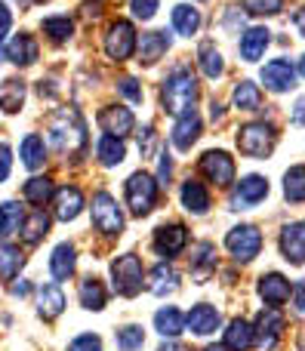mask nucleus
<instances>
[{"label": "nucleus", "instance_id": "nucleus-1", "mask_svg": "<svg viewBox=\"0 0 305 351\" xmlns=\"http://www.w3.org/2000/svg\"><path fill=\"white\" fill-rule=\"evenodd\" d=\"M49 142H53V148L59 154H68V158H74V154H80L86 148V127H84V117H80L77 108H59L49 114Z\"/></svg>", "mask_w": 305, "mask_h": 351}, {"label": "nucleus", "instance_id": "nucleus-2", "mask_svg": "<svg viewBox=\"0 0 305 351\" xmlns=\"http://www.w3.org/2000/svg\"><path fill=\"white\" fill-rule=\"evenodd\" d=\"M195 99H197V84L191 77V71L185 68H176L170 77L164 80V90H160V102H164V111L167 114H188L195 108Z\"/></svg>", "mask_w": 305, "mask_h": 351}, {"label": "nucleus", "instance_id": "nucleus-3", "mask_svg": "<svg viewBox=\"0 0 305 351\" xmlns=\"http://www.w3.org/2000/svg\"><path fill=\"white\" fill-rule=\"evenodd\" d=\"M275 139H278L275 127L265 121L244 123V127L238 130V148L247 158H269L271 148H275Z\"/></svg>", "mask_w": 305, "mask_h": 351}, {"label": "nucleus", "instance_id": "nucleus-4", "mask_svg": "<svg viewBox=\"0 0 305 351\" xmlns=\"http://www.w3.org/2000/svg\"><path fill=\"white\" fill-rule=\"evenodd\" d=\"M158 200V179H151L148 173H133L127 179V206L133 216H148L154 210Z\"/></svg>", "mask_w": 305, "mask_h": 351}, {"label": "nucleus", "instance_id": "nucleus-5", "mask_svg": "<svg viewBox=\"0 0 305 351\" xmlns=\"http://www.w3.org/2000/svg\"><path fill=\"white\" fill-rule=\"evenodd\" d=\"M93 225H96L102 234H108V237H121V231H123V213H121V206H117V200L111 197L108 191H99V194H93Z\"/></svg>", "mask_w": 305, "mask_h": 351}, {"label": "nucleus", "instance_id": "nucleus-6", "mask_svg": "<svg viewBox=\"0 0 305 351\" xmlns=\"http://www.w3.org/2000/svg\"><path fill=\"white\" fill-rule=\"evenodd\" d=\"M111 278H114V290L121 293V296L133 299L136 293L142 290V262H139V256H133V253L117 256V259L111 262Z\"/></svg>", "mask_w": 305, "mask_h": 351}, {"label": "nucleus", "instance_id": "nucleus-7", "mask_svg": "<svg viewBox=\"0 0 305 351\" xmlns=\"http://www.w3.org/2000/svg\"><path fill=\"white\" fill-rule=\"evenodd\" d=\"M225 247L238 262H250V259H256L259 250H263V234H259L256 225H238V228L228 231Z\"/></svg>", "mask_w": 305, "mask_h": 351}, {"label": "nucleus", "instance_id": "nucleus-8", "mask_svg": "<svg viewBox=\"0 0 305 351\" xmlns=\"http://www.w3.org/2000/svg\"><path fill=\"white\" fill-rule=\"evenodd\" d=\"M105 53H108V59H114V62H127L130 56L136 53L133 25L123 22V19H117V22L108 28V34H105Z\"/></svg>", "mask_w": 305, "mask_h": 351}, {"label": "nucleus", "instance_id": "nucleus-9", "mask_svg": "<svg viewBox=\"0 0 305 351\" xmlns=\"http://www.w3.org/2000/svg\"><path fill=\"white\" fill-rule=\"evenodd\" d=\"M201 173L207 176L213 185L225 188V185H232L234 182V160L228 158L225 152H207L201 158Z\"/></svg>", "mask_w": 305, "mask_h": 351}, {"label": "nucleus", "instance_id": "nucleus-10", "mask_svg": "<svg viewBox=\"0 0 305 351\" xmlns=\"http://www.w3.org/2000/svg\"><path fill=\"white\" fill-rule=\"evenodd\" d=\"M133 111L123 108V105H108V108L99 111V127L105 130V136H114V139H123L127 133H133Z\"/></svg>", "mask_w": 305, "mask_h": 351}, {"label": "nucleus", "instance_id": "nucleus-11", "mask_svg": "<svg viewBox=\"0 0 305 351\" xmlns=\"http://www.w3.org/2000/svg\"><path fill=\"white\" fill-rule=\"evenodd\" d=\"M265 197H269V182H265L263 176L253 173V176H247V179H241L238 185H234L232 204H234V210H244V206H253Z\"/></svg>", "mask_w": 305, "mask_h": 351}, {"label": "nucleus", "instance_id": "nucleus-12", "mask_svg": "<svg viewBox=\"0 0 305 351\" xmlns=\"http://www.w3.org/2000/svg\"><path fill=\"white\" fill-rule=\"evenodd\" d=\"M185 243H188V231H185V225L173 222V225H160L158 231H154V250H158L160 256H176L185 250Z\"/></svg>", "mask_w": 305, "mask_h": 351}, {"label": "nucleus", "instance_id": "nucleus-13", "mask_svg": "<svg viewBox=\"0 0 305 351\" xmlns=\"http://www.w3.org/2000/svg\"><path fill=\"white\" fill-rule=\"evenodd\" d=\"M80 210H84V194H80V188L65 185V188H59V191H53V216L56 219L71 222V219L80 216Z\"/></svg>", "mask_w": 305, "mask_h": 351}, {"label": "nucleus", "instance_id": "nucleus-14", "mask_svg": "<svg viewBox=\"0 0 305 351\" xmlns=\"http://www.w3.org/2000/svg\"><path fill=\"white\" fill-rule=\"evenodd\" d=\"M281 330H284V315L278 308H265V311H259L253 336L259 339L263 348H275V342L281 339Z\"/></svg>", "mask_w": 305, "mask_h": 351}, {"label": "nucleus", "instance_id": "nucleus-15", "mask_svg": "<svg viewBox=\"0 0 305 351\" xmlns=\"http://www.w3.org/2000/svg\"><path fill=\"white\" fill-rule=\"evenodd\" d=\"M263 84L269 86L271 93H287L296 86V71L287 59H275L263 68Z\"/></svg>", "mask_w": 305, "mask_h": 351}, {"label": "nucleus", "instance_id": "nucleus-16", "mask_svg": "<svg viewBox=\"0 0 305 351\" xmlns=\"http://www.w3.org/2000/svg\"><path fill=\"white\" fill-rule=\"evenodd\" d=\"M281 253L290 265L305 262V222H293L281 231Z\"/></svg>", "mask_w": 305, "mask_h": 351}, {"label": "nucleus", "instance_id": "nucleus-17", "mask_svg": "<svg viewBox=\"0 0 305 351\" xmlns=\"http://www.w3.org/2000/svg\"><path fill=\"white\" fill-rule=\"evenodd\" d=\"M185 327H188L195 336H210V333H216V327H219V311H216L213 305H207V302L195 305V308L185 315Z\"/></svg>", "mask_w": 305, "mask_h": 351}, {"label": "nucleus", "instance_id": "nucleus-18", "mask_svg": "<svg viewBox=\"0 0 305 351\" xmlns=\"http://www.w3.org/2000/svg\"><path fill=\"white\" fill-rule=\"evenodd\" d=\"M259 296H263L271 308H275V305H284L290 299V280L278 271L263 274V278H259Z\"/></svg>", "mask_w": 305, "mask_h": 351}, {"label": "nucleus", "instance_id": "nucleus-19", "mask_svg": "<svg viewBox=\"0 0 305 351\" xmlns=\"http://www.w3.org/2000/svg\"><path fill=\"white\" fill-rule=\"evenodd\" d=\"M136 47H139L142 65H154L170 49V37H167V31H148V34H142V40H136Z\"/></svg>", "mask_w": 305, "mask_h": 351}, {"label": "nucleus", "instance_id": "nucleus-20", "mask_svg": "<svg viewBox=\"0 0 305 351\" xmlns=\"http://www.w3.org/2000/svg\"><path fill=\"white\" fill-rule=\"evenodd\" d=\"M37 311H40L43 321H56V317L65 311V293H62L59 284H43L40 293H37Z\"/></svg>", "mask_w": 305, "mask_h": 351}, {"label": "nucleus", "instance_id": "nucleus-21", "mask_svg": "<svg viewBox=\"0 0 305 351\" xmlns=\"http://www.w3.org/2000/svg\"><path fill=\"white\" fill-rule=\"evenodd\" d=\"M197 136H201V117H197L195 111H188V114H182L176 121V127H173V145H176L179 152H188L197 142Z\"/></svg>", "mask_w": 305, "mask_h": 351}, {"label": "nucleus", "instance_id": "nucleus-22", "mask_svg": "<svg viewBox=\"0 0 305 351\" xmlns=\"http://www.w3.org/2000/svg\"><path fill=\"white\" fill-rule=\"evenodd\" d=\"M47 234H49V216L40 210V206H37V210H31L28 216H22V241L28 243V247L40 243Z\"/></svg>", "mask_w": 305, "mask_h": 351}, {"label": "nucleus", "instance_id": "nucleus-23", "mask_svg": "<svg viewBox=\"0 0 305 351\" xmlns=\"http://www.w3.org/2000/svg\"><path fill=\"white\" fill-rule=\"evenodd\" d=\"M74 265H77V256H74L71 243H59L49 256V271H53L56 280H68L74 274Z\"/></svg>", "mask_w": 305, "mask_h": 351}, {"label": "nucleus", "instance_id": "nucleus-24", "mask_svg": "<svg viewBox=\"0 0 305 351\" xmlns=\"http://www.w3.org/2000/svg\"><path fill=\"white\" fill-rule=\"evenodd\" d=\"M6 59H10L12 65H31V62L37 59V40L31 34L12 37L10 47H6Z\"/></svg>", "mask_w": 305, "mask_h": 351}, {"label": "nucleus", "instance_id": "nucleus-25", "mask_svg": "<svg viewBox=\"0 0 305 351\" xmlns=\"http://www.w3.org/2000/svg\"><path fill=\"white\" fill-rule=\"evenodd\" d=\"M148 290H151L154 296H167V293H176V290H179V274L173 271L170 265H164V262H160V265L151 268V274H148Z\"/></svg>", "mask_w": 305, "mask_h": 351}, {"label": "nucleus", "instance_id": "nucleus-26", "mask_svg": "<svg viewBox=\"0 0 305 351\" xmlns=\"http://www.w3.org/2000/svg\"><path fill=\"white\" fill-rule=\"evenodd\" d=\"M253 342H256L253 327L247 321H241V317H234V321L228 324V330H225V348L228 351H247Z\"/></svg>", "mask_w": 305, "mask_h": 351}, {"label": "nucleus", "instance_id": "nucleus-27", "mask_svg": "<svg viewBox=\"0 0 305 351\" xmlns=\"http://www.w3.org/2000/svg\"><path fill=\"white\" fill-rule=\"evenodd\" d=\"M77 296H80V305H84L86 311H102L105 308V299H108L99 278H84V280H80Z\"/></svg>", "mask_w": 305, "mask_h": 351}, {"label": "nucleus", "instance_id": "nucleus-28", "mask_svg": "<svg viewBox=\"0 0 305 351\" xmlns=\"http://www.w3.org/2000/svg\"><path fill=\"white\" fill-rule=\"evenodd\" d=\"M154 327H158L160 336L176 339V336L185 330V315L179 308H173V305H167V308H160L158 315H154Z\"/></svg>", "mask_w": 305, "mask_h": 351}, {"label": "nucleus", "instance_id": "nucleus-29", "mask_svg": "<svg viewBox=\"0 0 305 351\" xmlns=\"http://www.w3.org/2000/svg\"><path fill=\"white\" fill-rule=\"evenodd\" d=\"M269 31L265 28H250L244 37H241V56H244V62H256L259 56L265 53V47H269Z\"/></svg>", "mask_w": 305, "mask_h": 351}, {"label": "nucleus", "instance_id": "nucleus-30", "mask_svg": "<svg viewBox=\"0 0 305 351\" xmlns=\"http://www.w3.org/2000/svg\"><path fill=\"white\" fill-rule=\"evenodd\" d=\"M182 204H185V210L195 213V216L207 213V206H210V194H207V188H204L201 182L188 179V182L182 185Z\"/></svg>", "mask_w": 305, "mask_h": 351}, {"label": "nucleus", "instance_id": "nucleus-31", "mask_svg": "<svg viewBox=\"0 0 305 351\" xmlns=\"http://www.w3.org/2000/svg\"><path fill=\"white\" fill-rule=\"evenodd\" d=\"M173 28H176L182 37L197 34V28H201V12H197L195 6H188V3L173 6Z\"/></svg>", "mask_w": 305, "mask_h": 351}, {"label": "nucleus", "instance_id": "nucleus-32", "mask_svg": "<svg viewBox=\"0 0 305 351\" xmlns=\"http://www.w3.org/2000/svg\"><path fill=\"white\" fill-rule=\"evenodd\" d=\"M22 102H25V84L19 77H6L3 86H0V108L6 114H16L22 108Z\"/></svg>", "mask_w": 305, "mask_h": 351}, {"label": "nucleus", "instance_id": "nucleus-33", "mask_svg": "<svg viewBox=\"0 0 305 351\" xmlns=\"http://www.w3.org/2000/svg\"><path fill=\"white\" fill-rule=\"evenodd\" d=\"M197 62H201V71L207 74V77H219V74L225 71L222 53L216 49L213 40H204V43H201V49H197Z\"/></svg>", "mask_w": 305, "mask_h": 351}, {"label": "nucleus", "instance_id": "nucleus-34", "mask_svg": "<svg viewBox=\"0 0 305 351\" xmlns=\"http://www.w3.org/2000/svg\"><path fill=\"white\" fill-rule=\"evenodd\" d=\"M25 265V256L12 243H0V280H12Z\"/></svg>", "mask_w": 305, "mask_h": 351}, {"label": "nucleus", "instance_id": "nucleus-35", "mask_svg": "<svg viewBox=\"0 0 305 351\" xmlns=\"http://www.w3.org/2000/svg\"><path fill=\"white\" fill-rule=\"evenodd\" d=\"M22 206L16 204V200H6V204H0V241H6L10 234H16L19 228H22Z\"/></svg>", "mask_w": 305, "mask_h": 351}, {"label": "nucleus", "instance_id": "nucleus-36", "mask_svg": "<svg viewBox=\"0 0 305 351\" xmlns=\"http://www.w3.org/2000/svg\"><path fill=\"white\" fill-rule=\"evenodd\" d=\"M43 160H47V145H43L40 136H25L22 142V164L28 167V170H40Z\"/></svg>", "mask_w": 305, "mask_h": 351}, {"label": "nucleus", "instance_id": "nucleus-37", "mask_svg": "<svg viewBox=\"0 0 305 351\" xmlns=\"http://www.w3.org/2000/svg\"><path fill=\"white\" fill-rule=\"evenodd\" d=\"M22 194H25V200H28V204L43 206L49 197H53V182H49L47 176H34V179H28V182H25Z\"/></svg>", "mask_w": 305, "mask_h": 351}, {"label": "nucleus", "instance_id": "nucleus-38", "mask_svg": "<svg viewBox=\"0 0 305 351\" xmlns=\"http://www.w3.org/2000/svg\"><path fill=\"white\" fill-rule=\"evenodd\" d=\"M234 105H238L241 111H259V105H263L259 86L253 84V80H241V84L234 86Z\"/></svg>", "mask_w": 305, "mask_h": 351}, {"label": "nucleus", "instance_id": "nucleus-39", "mask_svg": "<svg viewBox=\"0 0 305 351\" xmlns=\"http://www.w3.org/2000/svg\"><path fill=\"white\" fill-rule=\"evenodd\" d=\"M96 154L105 167H117L123 158H127V148H123V142L114 139V136H102L96 145Z\"/></svg>", "mask_w": 305, "mask_h": 351}, {"label": "nucleus", "instance_id": "nucleus-40", "mask_svg": "<svg viewBox=\"0 0 305 351\" xmlns=\"http://www.w3.org/2000/svg\"><path fill=\"white\" fill-rule=\"evenodd\" d=\"M216 268V247L213 243H197L195 259H191V271L197 274V280H204Z\"/></svg>", "mask_w": 305, "mask_h": 351}, {"label": "nucleus", "instance_id": "nucleus-41", "mask_svg": "<svg viewBox=\"0 0 305 351\" xmlns=\"http://www.w3.org/2000/svg\"><path fill=\"white\" fill-rule=\"evenodd\" d=\"M284 194H287V200H296V204L305 200V164L287 170V176H284Z\"/></svg>", "mask_w": 305, "mask_h": 351}, {"label": "nucleus", "instance_id": "nucleus-42", "mask_svg": "<svg viewBox=\"0 0 305 351\" xmlns=\"http://www.w3.org/2000/svg\"><path fill=\"white\" fill-rule=\"evenodd\" d=\"M71 31H74V25H71V19H68V16H49V19H43V34H49L56 43L68 40V37H71Z\"/></svg>", "mask_w": 305, "mask_h": 351}, {"label": "nucleus", "instance_id": "nucleus-43", "mask_svg": "<svg viewBox=\"0 0 305 351\" xmlns=\"http://www.w3.org/2000/svg\"><path fill=\"white\" fill-rule=\"evenodd\" d=\"M142 346H145V333H142V327L130 324V327L117 330V348L121 351H139Z\"/></svg>", "mask_w": 305, "mask_h": 351}, {"label": "nucleus", "instance_id": "nucleus-44", "mask_svg": "<svg viewBox=\"0 0 305 351\" xmlns=\"http://www.w3.org/2000/svg\"><path fill=\"white\" fill-rule=\"evenodd\" d=\"M241 3L253 16H275V12H281L284 0H241Z\"/></svg>", "mask_w": 305, "mask_h": 351}, {"label": "nucleus", "instance_id": "nucleus-45", "mask_svg": "<svg viewBox=\"0 0 305 351\" xmlns=\"http://www.w3.org/2000/svg\"><path fill=\"white\" fill-rule=\"evenodd\" d=\"M68 351H102V339L93 336V333H84V336H77V339L68 346Z\"/></svg>", "mask_w": 305, "mask_h": 351}, {"label": "nucleus", "instance_id": "nucleus-46", "mask_svg": "<svg viewBox=\"0 0 305 351\" xmlns=\"http://www.w3.org/2000/svg\"><path fill=\"white\" fill-rule=\"evenodd\" d=\"M117 90H121L130 102H142V90H139V84H136L133 77H121L117 80Z\"/></svg>", "mask_w": 305, "mask_h": 351}, {"label": "nucleus", "instance_id": "nucleus-47", "mask_svg": "<svg viewBox=\"0 0 305 351\" xmlns=\"http://www.w3.org/2000/svg\"><path fill=\"white\" fill-rule=\"evenodd\" d=\"M158 3L160 0H130V6H133V12L139 19H151L158 12Z\"/></svg>", "mask_w": 305, "mask_h": 351}, {"label": "nucleus", "instance_id": "nucleus-48", "mask_svg": "<svg viewBox=\"0 0 305 351\" xmlns=\"http://www.w3.org/2000/svg\"><path fill=\"white\" fill-rule=\"evenodd\" d=\"M10 25H12V12H10V6L0 0V43H3V37L10 34Z\"/></svg>", "mask_w": 305, "mask_h": 351}, {"label": "nucleus", "instance_id": "nucleus-49", "mask_svg": "<svg viewBox=\"0 0 305 351\" xmlns=\"http://www.w3.org/2000/svg\"><path fill=\"white\" fill-rule=\"evenodd\" d=\"M10 167H12L10 145H0V182H6V176H10Z\"/></svg>", "mask_w": 305, "mask_h": 351}, {"label": "nucleus", "instance_id": "nucleus-50", "mask_svg": "<svg viewBox=\"0 0 305 351\" xmlns=\"http://www.w3.org/2000/svg\"><path fill=\"white\" fill-rule=\"evenodd\" d=\"M170 176H173V160H170V154H160V170H158V182L160 185H167L170 182Z\"/></svg>", "mask_w": 305, "mask_h": 351}, {"label": "nucleus", "instance_id": "nucleus-51", "mask_svg": "<svg viewBox=\"0 0 305 351\" xmlns=\"http://www.w3.org/2000/svg\"><path fill=\"white\" fill-rule=\"evenodd\" d=\"M151 148H154V130L145 127V130L139 133V152H142V154H151Z\"/></svg>", "mask_w": 305, "mask_h": 351}, {"label": "nucleus", "instance_id": "nucleus-52", "mask_svg": "<svg viewBox=\"0 0 305 351\" xmlns=\"http://www.w3.org/2000/svg\"><path fill=\"white\" fill-rule=\"evenodd\" d=\"M290 293H293V305H296V311H302V315H305V278H302Z\"/></svg>", "mask_w": 305, "mask_h": 351}, {"label": "nucleus", "instance_id": "nucleus-53", "mask_svg": "<svg viewBox=\"0 0 305 351\" xmlns=\"http://www.w3.org/2000/svg\"><path fill=\"white\" fill-rule=\"evenodd\" d=\"M10 290H12V296H28V290H31V287L22 280V284H12Z\"/></svg>", "mask_w": 305, "mask_h": 351}, {"label": "nucleus", "instance_id": "nucleus-54", "mask_svg": "<svg viewBox=\"0 0 305 351\" xmlns=\"http://www.w3.org/2000/svg\"><path fill=\"white\" fill-rule=\"evenodd\" d=\"M296 123H305V102H300L296 105V117H293Z\"/></svg>", "mask_w": 305, "mask_h": 351}, {"label": "nucleus", "instance_id": "nucleus-55", "mask_svg": "<svg viewBox=\"0 0 305 351\" xmlns=\"http://www.w3.org/2000/svg\"><path fill=\"white\" fill-rule=\"evenodd\" d=\"M296 25H300V31H302V37H305V10L296 12Z\"/></svg>", "mask_w": 305, "mask_h": 351}, {"label": "nucleus", "instance_id": "nucleus-56", "mask_svg": "<svg viewBox=\"0 0 305 351\" xmlns=\"http://www.w3.org/2000/svg\"><path fill=\"white\" fill-rule=\"evenodd\" d=\"M158 351H185L182 346H176V342H167V346H160Z\"/></svg>", "mask_w": 305, "mask_h": 351}, {"label": "nucleus", "instance_id": "nucleus-57", "mask_svg": "<svg viewBox=\"0 0 305 351\" xmlns=\"http://www.w3.org/2000/svg\"><path fill=\"white\" fill-rule=\"evenodd\" d=\"M204 351H228V348H225V346H207Z\"/></svg>", "mask_w": 305, "mask_h": 351}, {"label": "nucleus", "instance_id": "nucleus-58", "mask_svg": "<svg viewBox=\"0 0 305 351\" xmlns=\"http://www.w3.org/2000/svg\"><path fill=\"white\" fill-rule=\"evenodd\" d=\"M300 71H302V77H305V56H302V62H300Z\"/></svg>", "mask_w": 305, "mask_h": 351}]
</instances>
